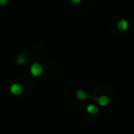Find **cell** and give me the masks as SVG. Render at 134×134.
<instances>
[{
	"mask_svg": "<svg viewBox=\"0 0 134 134\" xmlns=\"http://www.w3.org/2000/svg\"><path fill=\"white\" fill-rule=\"evenodd\" d=\"M7 3H8V0H0V5H1V6H4Z\"/></svg>",
	"mask_w": 134,
	"mask_h": 134,
	"instance_id": "obj_8",
	"label": "cell"
},
{
	"mask_svg": "<svg viewBox=\"0 0 134 134\" xmlns=\"http://www.w3.org/2000/svg\"><path fill=\"white\" fill-rule=\"evenodd\" d=\"M76 97H77V98L80 99V100H84V99H86V97H87V95H86L83 90H79L76 93Z\"/></svg>",
	"mask_w": 134,
	"mask_h": 134,
	"instance_id": "obj_6",
	"label": "cell"
},
{
	"mask_svg": "<svg viewBox=\"0 0 134 134\" xmlns=\"http://www.w3.org/2000/svg\"><path fill=\"white\" fill-rule=\"evenodd\" d=\"M97 102L102 107L107 106V105L109 103V98H108V97H106V96H101V97H99L98 98H97Z\"/></svg>",
	"mask_w": 134,
	"mask_h": 134,
	"instance_id": "obj_3",
	"label": "cell"
},
{
	"mask_svg": "<svg viewBox=\"0 0 134 134\" xmlns=\"http://www.w3.org/2000/svg\"><path fill=\"white\" fill-rule=\"evenodd\" d=\"M72 1V3L73 4H75V5H77V4H79V3L81 2V0H71Z\"/></svg>",
	"mask_w": 134,
	"mask_h": 134,
	"instance_id": "obj_9",
	"label": "cell"
},
{
	"mask_svg": "<svg viewBox=\"0 0 134 134\" xmlns=\"http://www.w3.org/2000/svg\"><path fill=\"white\" fill-rule=\"evenodd\" d=\"M129 28V23L127 22L126 20H120L119 22V24H118V29H119V30H122V31H125V30H127Z\"/></svg>",
	"mask_w": 134,
	"mask_h": 134,
	"instance_id": "obj_4",
	"label": "cell"
},
{
	"mask_svg": "<svg viewBox=\"0 0 134 134\" xmlns=\"http://www.w3.org/2000/svg\"><path fill=\"white\" fill-rule=\"evenodd\" d=\"M86 111L90 114H97V112H98V108H97V107L95 106V105H90V106H88L87 108H86Z\"/></svg>",
	"mask_w": 134,
	"mask_h": 134,
	"instance_id": "obj_5",
	"label": "cell"
},
{
	"mask_svg": "<svg viewBox=\"0 0 134 134\" xmlns=\"http://www.w3.org/2000/svg\"><path fill=\"white\" fill-rule=\"evenodd\" d=\"M10 91H11V93L14 96H19L22 93V87L19 84H14L10 87Z\"/></svg>",
	"mask_w": 134,
	"mask_h": 134,
	"instance_id": "obj_2",
	"label": "cell"
},
{
	"mask_svg": "<svg viewBox=\"0 0 134 134\" xmlns=\"http://www.w3.org/2000/svg\"><path fill=\"white\" fill-rule=\"evenodd\" d=\"M43 69L40 63H33L30 67V73L34 75V76H39L42 74Z\"/></svg>",
	"mask_w": 134,
	"mask_h": 134,
	"instance_id": "obj_1",
	"label": "cell"
},
{
	"mask_svg": "<svg viewBox=\"0 0 134 134\" xmlns=\"http://www.w3.org/2000/svg\"><path fill=\"white\" fill-rule=\"evenodd\" d=\"M17 62L19 64H23V63H25V62H26V58L23 55H19V57H18Z\"/></svg>",
	"mask_w": 134,
	"mask_h": 134,
	"instance_id": "obj_7",
	"label": "cell"
}]
</instances>
